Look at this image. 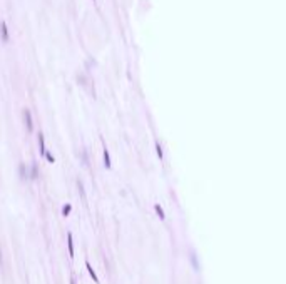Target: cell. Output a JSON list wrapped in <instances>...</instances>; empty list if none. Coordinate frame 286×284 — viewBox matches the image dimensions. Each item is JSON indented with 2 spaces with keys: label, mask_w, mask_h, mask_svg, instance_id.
I'll return each mask as SVG.
<instances>
[{
  "label": "cell",
  "mask_w": 286,
  "mask_h": 284,
  "mask_svg": "<svg viewBox=\"0 0 286 284\" xmlns=\"http://www.w3.org/2000/svg\"><path fill=\"white\" fill-rule=\"evenodd\" d=\"M22 115H24V126H25L27 132H32L34 122H32V114H30V110L29 109H24V110H22Z\"/></svg>",
  "instance_id": "1"
},
{
  "label": "cell",
  "mask_w": 286,
  "mask_h": 284,
  "mask_svg": "<svg viewBox=\"0 0 286 284\" xmlns=\"http://www.w3.org/2000/svg\"><path fill=\"white\" fill-rule=\"evenodd\" d=\"M39 147H40L39 151H40V154H42V155L47 154V149H45V137H43L42 132L39 134Z\"/></svg>",
  "instance_id": "2"
},
{
  "label": "cell",
  "mask_w": 286,
  "mask_h": 284,
  "mask_svg": "<svg viewBox=\"0 0 286 284\" xmlns=\"http://www.w3.org/2000/svg\"><path fill=\"white\" fill-rule=\"evenodd\" d=\"M85 267H87V271H89V274H91V277L94 279V282L99 284V277H97V274H95V271L92 269V266H91V263H89V261H85Z\"/></svg>",
  "instance_id": "3"
},
{
  "label": "cell",
  "mask_w": 286,
  "mask_h": 284,
  "mask_svg": "<svg viewBox=\"0 0 286 284\" xmlns=\"http://www.w3.org/2000/svg\"><path fill=\"white\" fill-rule=\"evenodd\" d=\"M67 246H69V256L74 257V239H72V232L67 234Z\"/></svg>",
  "instance_id": "4"
},
{
  "label": "cell",
  "mask_w": 286,
  "mask_h": 284,
  "mask_svg": "<svg viewBox=\"0 0 286 284\" xmlns=\"http://www.w3.org/2000/svg\"><path fill=\"white\" fill-rule=\"evenodd\" d=\"M0 29H2V39L8 40V32H7V24L5 22H0Z\"/></svg>",
  "instance_id": "5"
},
{
  "label": "cell",
  "mask_w": 286,
  "mask_h": 284,
  "mask_svg": "<svg viewBox=\"0 0 286 284\" xmlns=\"http://www.w3.org/2000/svg\"><path fill=\"white\" fill-rule=\"evenodd\" d=\"M104 165L105 167H111V157H109V152H107V147H104Z\"/></svg>",
  "instance_id": "6"
},
{
  "label": "cell",
  "mask_w": 286,
  "mask_h": 284,
  "mask_svg": "<svg viewBox=\"0 0 286 284\" xmlns=\"http://www.w3.org/2000/svg\"><path fill=\"white\" fill-rule=\"evenodd\" d=\"M70 209H72V206H70V204H65L64 207H62V216L67 217V216L70 214Z\"/></svg>",
  "instance_id": "7"
},
{
  "label": "cell",
  "mask_w": 286,
  "mask_h": 284,
  "mask_svg": "<svg viewBox=\"0 0 286 284\" xmlns=\"http://www.w3.org/2000/svg\"><path fill=\"white\" fill-rule=\"evenodd\" d=\"M77 187H79V192H80V196H82V199L85 201V192H84V186H82L80 180H77Z\"/></svg>",
  "instance_id": "8"
},
{
  "label": "cell",
  "mask_w": 286,
  "mask_h": 284,
  "mask_svg": "<svg viewBox=\"0 0 286 284\" xmlns=\"http://www.w3.org/2000/svg\"><path fill=\"white\" fill-rule=\"evenodd\" d=\"M45 157H47V161L50 162V164H54V162H55V157L50 154V152H47V154H45Z\"/></svg>",
  "instance_id": "9"
},
{
  "label": "cell",
  "mask_w": 286,
  "mask_h": 284,
  "mask_svg": "<svg viewBox=\"0 0 286 284\" xmlns=\"http://www.w3.org/2000/svg\"><path fill=\"white\" fill-rule=\"evenodd\" d=\"M70 284H76V277H70Z\"/></svg>",
  "instance_id": "10"
},
{
  "label": "cell",
  "mask_w": 286,
  "mask_h": 284,
  "mask_svg": "<svg viewBox=\"0 0 286 284\" xmlns=\"http://www.w3.org/2000/svg\"><path fill=\"white\" fill-rule=\"evenodd\" d=\"M0 264H2V251H0Z\"/></svg>",
  "instance_id": "11"
}]
</instances>
